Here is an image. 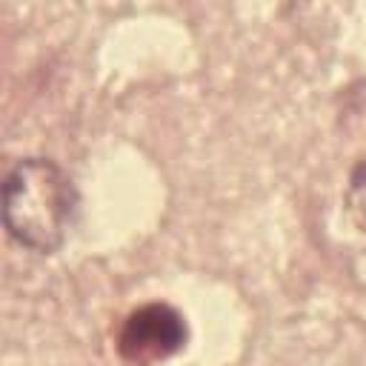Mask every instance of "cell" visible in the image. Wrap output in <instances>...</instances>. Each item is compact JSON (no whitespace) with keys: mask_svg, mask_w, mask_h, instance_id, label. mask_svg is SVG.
Returning a JSON list of instances; mask_svg holds the SVG:
<instances>
[{"mask_svg":"<svg viewBox=\"0 0 366 366\" xmlns=\"http://www.w3.org/2000/svg\"><path fill=\"white\" fill-rule=\"evenodd\" d=\"M3 226L14 243L34 254H54L74 229L80 192L51 157H20L0 186Z\"/></svg>","mask_w":366,"mask_h":366,"instance_id":"obj_1","label":"cell"},{"mask_svg":"<svg viewBox=\"0 0 366 366\" xmlns=\"http://www.w3.org/2000/svg\"><path fill=\"white\" fill-rule=\"evenodd\" d=\"M186 317L169 303H143L126 315L117 332V352L123 360L149 366L177 355L186 346Z\"/></svg>","mask_w":366,"mask_h":366,"instance_id":"obj_2","label":"cell"},{"mask_svg":"<svg viewBox=\"0 0 366 366\" xmlns=\"http://www.w3.org/2000/svg\"><path fill=\"white\" fill-rule=\"evenodd\" d=\"M346 212L352 223L366 234V157L357 160L346 180Z\"/></svg>","mask_w":366,"mask_h":366,"instance_id":"obj_3","label":"cell"}]
</instances>
